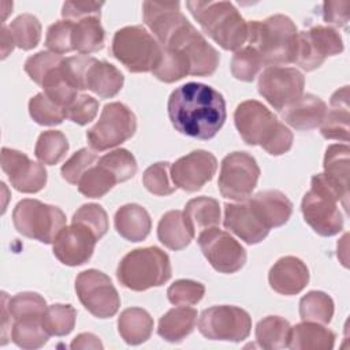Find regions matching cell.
<instances>
[{
  "mask_svg": "<svg viewBox=\"0 0 350 350\" xmlns=\"http://www.w3.org/2000/svg\"><path fill=\"white\" fill-rule=\"evenodd\" d=\"M167 109L175 130L197 139L213 138L227 118L221 93L200 82L176 88L168 98Z\"/></svg>",
  "mask_w": 350,
  "mask_h": 350,
  "instance_id": "6da1fadb",
  "label": "cell"
},
{
  "mask_svg": "<svg viewBox=\"0 0 350 350\" xmlns=\"http://www.w3.org/2000/svg\"><path fill=\"white\" fill-rule=\"evenodd\" d=\"M349 191H345L324 174L313 175L310 190L305 193L301 211L305 221L321 237H332L343 230V216L338 202L347 212Z\"/></svg>",
  "mask_w": 350,
  "mask_h": 350,
  "instance_id": "7a4b0ae2",
  "label": "cell"
},
{
  "mask_svg": "<svg viewBox=\"0 0 350 350\" xmlns=\"http://www.w3.org/2000/svg\"><path fill=\"white\" fill-rule=\"evenodd\" d=\"M247 41L260 55L262 66L288 64L294 63L298 30L288 16L275 14L264 21L247 22Z\"/></svg>",
  "mask_w": 350,
  "mask_h": 350,
  "instance_id": "3957f363",
  "label": "cell"
},
{
  "mask_svg": "<svg viewBox=\"0 0 350 350\" xmlns=\"http://www.w3.org/2000/svg\"><path fill=\"white\" fill-rule=\"evenodd\" d=\"M205 34L226 51H238L247 41V22L230 1H186Z\"/></svg>",
  "mask_w": 350,
  "mask_h": 350,
  "instance_id": "277c9868",
  "label": "cell"
},
{
  "mask_svg": "<svg viewBox=\"0 0 350 350\" xmlns=\"http://www.w3.org/2000/svg\"><path fill=\"white\" fill-rule=\"evenodd\" d=\"M116 276L123 287L133 291L163 286L171 278L170 257L157 246L134 249L120 260Z\"/></svg>",
  "mask_w": 350,
  "mask_h": 350,
  "instance_id": "5b68a950",
  "label": "cell"
},
{
  "mask_svg": "<svg viewBox=\"0 0 350 350\" xmlns=\"http://www.w3.org/2000/svg\"><path fill=\"white\" fill-rule=\"evenodd\" d=\"M163 46L142 26L119 29L112 38V55L131 72L153 71Z\"/></svg>",
  "mask_w": 350,
  "mask_h": 350,
  "instance_id": "8992f818",
  "label": "cell"
},
{
  "mask_svg": "<svg viewBox=\"0 0 350 350\" xmlns=\"http://www.w3.org/2000/svg\"><path fill=\"white\" fill-rule=\"evenodd\" d=\"M12 221L19 234L42 243H53L66 227V215L55 205L25 198L14 208Z\"/></svg>",
  "mask_w": 350,
  "mask_h": 350,
  "instance_id": "52a82bcc",
  "label": "cell"
},
{
  "mask_svg": "<svg viewBox=\"0 0 350 350\" xmlns=\"http://www.w3.org/2000/svg\"><path fill=\"white\" fill-rule=\"evenodd\" d=\"M135 130L134 112L123 103L115 101L104 105L98 122L86 131V138L93 150L103 152L123 144Z\"/></svg>",
  "mask_w": 350,
  "mask_h": 350,
  "instance_id": "ba28073f",
  "label": "cell"
},
{
  "mask_svg": "<svg viewBox=\"0 0 350 350\" xmlns=\"http://www.w3.org/2000/svg\"><path fill=\"white\" fill-rule=\"evenodd\" d=\"M183 52L190 63V75H212L219 66V52L204 38L197 29L185 19L161 45Z\"/></svg>",
  "mask_w": 350,
  "mask_h": 350,
  "instance_id": "9c48e42d",
  "label": "cell"
},
{
  "mask_svg": "<svg viewBox=\"0 0 350 350\" xmlns=\"http://www.w3.org/2000/svg\"><path fill=\"white\" fill-rule=\"evenodd\" d=\"M260 168L256 159L246 152H232L221 160L219 190L223 197L234 201L247 200L257 186Z\"/></svg>",
  "mask_w": 350,
  "mask_h": 350,
  "instance_id": "30bf717a",
  "label": "cell"
},
{
  "mask_svg": "<svg viewBox=\"0 0 350 350\" xmlns=\"http://www.w3.org/2000/svg\"><path fill=\"white\" fill-rule=\"evenodd\" d=\"M252 329L249 313L232 305H216L202 310L198 319V331L212 340L242 342Z\"/></svg>",
  "mask_w": 350,
  "mask_h": 350,
  "instance_id": "8fae6325",
  "label": "cell"
},
{
  "mask_svg": "<svg viewBox=\"0 0 350 350\" xmlns=\"http://www.w3.org/2000/svg\"><path fill=\"white\" fill-rule=\"evenodd\" d=\"M75 291L85 309L98 319L116 314L120 306L119 294L109 276L97 269H86L75 279Z\"/></svg>",
  "mask_w": 350,
  "mask_h": 350,
  "instance_id": "7c38bea8",
  "label": "cell"
},
{
  "mask_svg": "<svg viewBox=\"0 0 350 350\" xmlns=\"http://www.w3.org/2000/svg\"><path fill=\"white\" fill-rule=\"evenodd\" d=\"M343 52L340 34L329 26H312L309 30L298 31V44L294 63L305 71L319 68L328 56Z\"/></svg>",
  "mask_w": 350,
  "mask_h": 350,
  "instance_id": "4fadbf2b",
  "label": "cell"
},
{
  "mask_svg": "<svg viewBox=\"0 0 350 350\" xmlns=\"http://www.w3.org/2000/svg\"><path fill=\"white\" fill-rule=\"evenodd\" d=\"M305 78L293 67L271 66L258 77V93L279 112L304 94Z\"/></svg>",
  "mask_w": 350,
  "mask_h": 350,
  "instance_id": "5bb4252c",
  "label": "cell"
},
{
  "mask_svg": "<svg viewBox=\"0 0 350 350\" xmlns=\"http://www.w3.org/2000/svg\"><path fill=\"white\" fill-rule=\"evenodd\" d=\"M198 245L208 262L221 273H234L246 262L245 247L228 232L209 227L200 232Z\"/></svg>",
  "mask_w": 350,
  "mask_h": 350,
  "instance_id": "9a60e30c",
  "label": "cell"
},
{
  "mask_svg": "<svg viewBox=\"0 0 350 350\" xmlns=\"http://www.w3.org/2000/svg\"><path fill=\"white\" fill-rule=\"evenodd\" d=\"M235 127L247 145L262 146L276 130L278 118L260 101H242L234 112Z\"/></svg>",
  "mask_w": 350,
  "mask_h": 350,
  "instance_id": "2e32d148",
  "label": "cell"
},
{
  "mask_svg": "<svg viewBox=\"0 0 350 350\" xmlns=\"http://www.w3.org/2000/svg\"><path fill=\"white\" fill-rule=\"evenodd\" d=\"M216 170V157L211 152L198 149L178 159L171 165V179L175 187L197 191L213 178Z\"/></svg>",
  "mask_w": 350,
  "mask_h": 350,
  "instance_id": "e0dca14e",
  "label": "cell"
},
{
  "mask_svg": "<svg viewBox=\"0 0 350 350\" xmlns=\"http://www.w3.org/2000/svg\"><path fill=\"white\" fill-rule=\"evenodd\" d=\"M1 170L8 176L11 186L21 193H37L46 185V170L42 164L30 160L25 153L3 148Z\"/></svg>",
  "mask_w": 350,
  "mask_h": 350,
  "instance_id": "ac0fdd59",
  "label": "cell"
},
{
  "mask_svg": "<svg viewBox=\"0 0 350 350\" xmlns=\"http://www.w3.org/2000/svg\"><path fill=\"white\" fill-rule=\"evenodd\" d=\"M96 235L83 224L71 223L66 226L53 242L55 257L68 267H77L88 262L94 252Z\"/></svg>",
  "mask_w": 350,
  "mask_h": 350,
  "instance_id": "d6986e66",
  "label": "cell"
},
{
  "mask_svg": "<svg viewBox=\"0 0 350 350\" xmlns=\"http://www.w3.org/2000/svg\"><path fill=\"white\" fill-rule=\"evenodd\" d=\"M223 224L228 231L234 232L247 245H256L261 242L269 232V230L253 212L247 200L237 204H224Z\"/></svg>",
  "mask_w": 350,
  "mask_h": 350,
  "instance_id": "ffe728a7",
  "label": "cell"
},
{
  "mask_svg": "<svg viewBox=\"0 0 350 350\" xmlns=\"http://www.w3.org/2000/svg\"><path fill=\"white\" fill-rule=\"evenodd\" d=\"M268 282L271 288L278 294L295 295L306 287L309 269L298 257L284 256L271 267Z\"/></svg>",
  "mask_w": 350,
  "mask_h": 350,
  "instance_id": "44dd1931",
  "label": "cell"
},
{
  "mask_svg": "<svg viewBox=\"0 0 350 350\" xmlns=\"http://www.w3.org/2000/svg\"><path fill=\"white\" fill-rule=\"evenodd\" d=\"M247 202L268 230L286 224L293 213V202L279 190L258 191Z\"/></svg>",
  "mask_w": 350,
  "mask_h": 350,
  "instance_id": "7402d4cb",
  "label": "cell"
},
{
  "mask_svg": "<svg viewBox=\"0 0 350 350\" xmlns=\"http://www.w3.org/2000/svg\"><path fill=\"white\" fill-rule=\"evenodd\" d=\"M144 22L163 45L170 34L186 19L178 1H144Z\"/></svg>",
  "mask_w": 350,
  "mask_h": 350,
  "instance_id": "603a6c76",
  "label": "cell"
},
{
  "mask_svg": "<svg viewBox=\"0 0 350 350\" xmlns=\"http://www.w3.org/2000/svg\"><path fill=\"white\" fill-rule=\"evenodd\" d=\"M327 113V104L317 96L306 93L282 111L283 120L293 129L305 131L319 127Z\"/></svg>",
  "mask_w": 350,
  "mask_h": 350,
  "instance_id": "cb8c5ba5",
  "label": "cell"
},
{
  "mask_svg": "<svg viewBox=\"0 0 350 350\" xmlns=\"http://www.w3.org/2000/svg\"><path fill=\"white\" fill-rule=\"evenodd\" d=\"M349 86L338 89L329 101L325 118L320 124V133L327 139L349 141Z\"/></svg>",
  "mask_w": 350,
  "mask_h": 350,
  "instance_id": "d4e9b609",
  "label": "cell"
},
{
  "mask_svg": "<svg viewBox=\"0 0 350 350\" xmlns=\"http://www.w3.org/2000/svg\"><path fill=\"white\" fill-rule=\"evenodd\" d=\"M115 228L120 237L131 242L144 241L152 228L148 211L138 204H126L115 213Z\"/></svg>",
  "mask_w": 350,
  "mask_h": 350,
  "instance_id": "484cf974",
  "label": "cell"
},
{
  "mask_svg": "<svg viewBox=\"0 0 350 350\" xmlns=\"http://www.w3.org/2000/svg\"><path fill=\"white\" fill-rule=\"evenodd\" d=\"M335 334L319 323L304 321L290 329L288 347L293 350H331Z\"/></svg>",
  "mask_w": 350,
  "mask_h": 350,
  "instance_id": "4316f807",
  "label": "cell"
},
{
  "mask_svg": "<svg viewBox=\"0 0 350 350\" xmlns=\"http://www.w3.org/2000/svg\"><path fill=\"white\" fill-rule=\"evenodd\" d=\"M196 232L187 223L182 211H168L157 226L159 241L171 250H182L193 241Z\"/></svg>",
  "mask_w": 350,
  "mask_h": 350,
  "instance_id": "83f0119b",
  "label": "cell"
},
{
  "mask_svg": "<svg viewBox=\"0 0 350 350\" xmlns=\"http://www.w3.org/2000/svg\"><path fill=\"white\" fill-rule=\"evenodd\" d=\"M123 74L111 63L94 60L86 74V89L92 90L101 98L116 96L123 88Z\"/></svg>",
  "mask_w": 350,
  "mask_h": 350,
  "instance_id": "f1b7e54d",
  "label": "cell"
},
{
  "mask_svg": "<svg viewBox=\"0 0 350 350\" xmlns=\"http://www.w3.org/2000/svg\"><path fill=\"white\" fill-rule=\"evenodd\" d=\"M197 323V310L189 306L170 309L161 316L157 334L167 342L178 343L190 335Z\"/></svg>",
  "mask_w": 350,
  "mask_h": 350,
  "instance_id": "f546056e",
  "label": "cell"
},
{
  "mask_svg": "<svg viewBox=\"0 0 350 350\" xmlns=\"http://www.w3.org/2000/svg\"><path fill=\"white\" fill-rule=\"evenodd\" d=\"M118 331L127 345H141L152 335L153 319L142 308H127L118 319Z\"/></svg>",
  "mask_w": 350,
  "mask_h": 350,
  "instance_id": "4dcf8cb0",
  "label": "cell"
},
{
  "mask_svg": "<svg viewBox=\"0 0 350 350\" xmlns=\"http://www.w3.org/2000/svg\"><path fill=\"white\" fill-rule=\"evenodd\" d=\"M72 49L81 55L98 52L105 44V31L98 16H88L74 22L71 36Z\"/></svg>",
  "mask_w": 350,
  "mask_h": 350,
  "instance_id": "1f68e13d",
  "label": "cell"
},
{
  "mask_svg": "<svg viewBox=\"0 0 350 350\" xmlns=\"http://www.w3.org/2000/svg\"><path fill=\"white\" fill-rule=\"evenodd\" d=\"M290 323L280 316H267L256 325V340L260 347L279 350L288 347Z\"/></svg>",
  "mask_w": 350,
  "mask_h": 350,
  "instance_id": "d6a6232c",
  "label": "cell"
},
{
  "mask_svg": "<svg viewBox=\"0 0 350 350\" xmlns=\"http://www.w3.org/2000/svg\"><path fill=\"white\" fill-rule=\"evenodd\" d=\"M185 217L193 231L216 227L220 223V205L219 201L212 197H196L191 198L185 206Z\"/></svg>",
  "mask_w": 350,
  "mask_h": 350,
  "instance_id": "836d02e7",
  "label": "cell"
},
{
  "mask_svg": "<svg viewBox=\"0 0 350 350\" xmlns=\"http://www.w3.org/2000/svg\"><path fill=\"white\" fill-rule=\"evenodd\" d=\"M11 339L16 346L33 350L42 347L48 342L49 334L45 331L42 325V319L26 317L14 320Z\"/></svg>",
  "mask_w": 350,
  "mask_h": 350,
  "instance_id": "e575fe53",
  "label": "cell"
},
{
  "mask_svg": "<svg viewBox=\"0 0 350 350\" xmlns=\"http://www.w3.org/2000/svg\"><path fill=\"white\" fill-rule=\"evenodd\" d=\"M349 156L347 144L329 145L324 156V175L345 191H349Z\"/></svg>",
  "mask_w": 350,
  "mask_h": 350,
  "instance_id": "d590c367",
  "label": "cell"
},
{
  "mask_svg": "<svg viewBox=\"0 0 350 350\" xmlns=\"http://www.w3.org/2000/svg\"><path fill=\"white\" fill-rule=\"evenodd\" d=\"M152 74L161 82L172 83L176 82L186 75H190V63L187 56L171 48H164L161 51V56Z\"/></svg>",
  "mask_w": 350,
  "mask_h": 350,
  "instance_id": "8d00e7d4",
  "label": "cell"
},
{
  "mask_svg": "<svg viewBox=\"0 0 350 350\" xmlns=\"http://www.w3.org/2000/svg\"><path fill=\"white\" fill-rule=\"evenodd\" d=\"M299 316L304 321L328 324L334 316V301L323 291H309L299 301Z\"/></svg>",
  "mask_w": 350,
  "mask_h": 350,
  "instance_id": "74e56055",
  "label": "cell"
},
{
  "mask_svg": "<svg viewBox=\"0 0 350 350\" xmlns=\"http://www.w3.org/2000/svg\"><path fill=\"white\" fill-rule=\"evenodd\" d=\"M68 150V141L66 135L59 130H48L40 134L34 154L36 157L46 165L57 164Z\"/></svg>",
  "mask_w": 350,
  "mask_h": 350,
  "instance_id": "f35d334b",
  "label": "cell"
},
{
  "mask_svg": "<svg viewBox=\"0 0 350 350\" xmlns=\"http://www.w3.org/2000/svg\"><path fill=\"white\" fill-rule=\"evenodd\" d=\"M116 183L115 176L97 163L85 171L77 186L78 191L85 197L100 198L105 196Z\"/></svg>",
  "mask_w": 350,
  "mask_h": 350,
  "instance_id": "ab89813d",
  "label": "cell"
},
{
  "mask_svg": "<svg viewBox=\"0 0 350 350\" xmlns=\"http://www.w3.org/2000/svg\"><path fill=\"white\" fill-rule=\"evenodd\" d=\"M14 42L23 51L33 49L38 45L41 38V23L37 16L31 14H22L16 16L8 26Z\"/></svg>",
  "mask_w": 350,
  "mask_h": 350,
  "instance_id": "60d3db41",
  "label": "cell"
},
{
  "mask_svg": "<svg viewBox=\"0 0 350 350\" xmlns=\"http://www.w3.org/2000/svg\"><path fill=\"white\" fill-rule=\"evenodd\" d=\"M77 319V310L71 305L53 304L46 308L42 316V325L49 336H64L68 335Z\"/></svg>",
  "mask_w": 350,
  "mask_h": 350,
  "instance_id": "b9f144b4",
  "label": "cell"
},
{
  "mask_svg": "<svg viewBox=\"0 0 350 350\" xmlns=\"http://www.w3.org/2000/svg\"><path fill=\"white\" fill-rule=\"evenodd\" d=\"M29 113L36 123L42 126L60 124L66 119L64 108L53 103L44 92L30 98Z\"/></svg>",
  "mask_w": 350,
  "mask_h": 350,
  "instance_id": "7bdbcfd3",
  "label": "cell"
},
{
  "mask_svg": "<svg viewBox=\"0 0 350 350\" xmlns=\"http://www.w3.org/2000/svg\"><path fill=\"white\" fill-rule=\"evenodd\" d=\"M97 163L109 171L118 183L131 179L137 172L135 157L127 149L122 148L104 154Z\"/></svg>",
  "mask_w": 350,
  "mask_h": 350,
  "instance_id": "ee69618b",
  "label": "cell"
},
{
  "mask_svg": "<svg viewBox=\"0 0 350 350\" xmlns=\"http://www.w3.org/2000/svg\"><path fill=\"white\" fill-rule=\"evenodd\" d=\"M46 308L45 299L40 294L31 291L18 293L8 299V309L14 320L26 317L42 319Z\"/></svg>",
  "mask_w": 350,
  "mask_h": 350,
  "instance_id": "f6af8a7d",
  "label": "cell"
},
{
  "mask_svg": "<svg viewBox=\"0 0 350 350\" xmlns=\"http://www.w3.org/2000/svg\"><path fill=\"white\" fill-rule=\"evenodd\" d=\"M262 67V62L257 51L252 46H245L235 51L231 59V74L234 78L252 82Z\"/></svg>",
  "mask_w": 350,
  "mask_h": 350,
  "instance_id": "bcb514c9",
  "label": "cell"
},
{
  "mask_svg": "<svg viewBox=\"0 0 350 350\" xmlns=\"http://www.w3.org/2000/svg\"><path fill=\"white\" fill-rule=\"evenodd\" d=\"M171 165L167 161H159L148 167L142 175V183L148 191L156 196H170L175 191V185L170 179Z\"/></svg>",
  "mask_w": 350,
  "mask_h": 350,
  "instance_id": "7dc6e473",
  "label": "cell"
},
{
  "mask_svg": "<svg viewBox=\"0 0 350 350\" xmlns=\"http://www.w3.org/2000/svg\"><path fill=\"white\" fill-rule=\"evenodd\" d=\"M204 294H205L204 284L190 279L175 280L167 290L168 301L176 306L196 305L202 299Z\"/></svg>",
  "mask_w": 350,
  "mask_h": 350,
  "instance_id": "c3c4849f",
  "label": "cell"
},
{
  "mask_svg": "<svg viewBox=\"0 0 350 350\" xmlns=\"http://www.w3.org/2000/svg\"><path fill=\"white\" fill-rule=\"evenodd\" d=\"M72 223H79L88 227L97 239L103 238L108 231V216L104 208L98 204H85L72 216Z\"/></svg>",
  "mask_w": 350,
  "mask_h": 350,
  "instance_id": "681fc988",
  "label": "cell"
},
{
  "mask_svg": "<svg viewBox=\"0 0 350 350\" xmlns=\"http://www.w3.org/2000/svg\"><path fill=\"white\" fill-rule=\"evenodd\" d=\"M63 60L64 57L62 55L41 51L30 56L25 62V71L37 85L41 86L44 79L49 75V72L53 71L56 67H59L63 63Z\"/></svg>",
  "mask_w": 350,
  "mask_h": 350,
  "instance_id": "f907efd6",
  "label": "cell"
},
{
  "mask_svg": "<svg viewBox=\"0 0 350 350\" xmlns=\"http://www.w3.org/2000/svg\"><path fill=\"white\" fill-rule=\"evenodd\" d=\"M72 27L74 22L72 21H57L53 25H51L46 30V37H45V46L57 55L62 53H68L72 49V42H71V36H72Z\"/></svg>",
  "mask_w": 350,
  "mask_h": 350,
  "instance_id": "816d5d0a",
  "label": "cell"
},
{
  "mask_svg": "<svg viewBox=\"0 0 350 350\" xmlns=\"http://www.w3.org/2000/svg\"><path fill=\"white\" fill-rule=\"evenodd\" d=\"M98 161V157L94 152H92L88 148H82L78 152H75L63 165H62V176L66 182L71 185H77L81 176L85 174L86 170H89L94 163Z\"/></svg>",
  "mask_w": 350,
  "mask_h": 350,
  "instance_id": "f5cc1de1",
  "label": "cell"
},
{
  "mask_svg": "<svg viewBox=\"0 0 350 350\" xmlns=\"http://www.w3.org/2000/svg\"><path fill=\"white\" fill-rule=\"evenodd\" d=\"M96 59L88 55H78L66 57L63 62V74L66 79L77 89L85 90L86 89V74L89 67Z\"/></svg>",
  "mask_w": 350,
  "mask_h": 350,
  "instance_id": "db71d44e",
  "label": "cell"
},
{
  "mask_svg": "<svg viewBox=\"0 0 350 350\" xmlns=\"http://www.w3.org/2000/svg\"><path fill=\"white\" fill-rule=\"evenodd\" d=\"M98 111V101L88 94H79L77 98L64 109L66 119L77 124H88L92 122Z\"/></svg>",
  "mask_w": 350,
  "mask_h": 350,
  "instance_id": "11a10c76",
  "label": "cell"
},
{
  "mask_svg": "<svg viewBox=\"0 0 350 350\" xmlns=\"http://www.w3.org/2000/svg\"><path fill=\"white\" fill-rule=\"evenodd\" d=\"M103 1H66L62 8V16L67 21H79L88 16H98Z\"/></svg>",
  "mask_w": 350,
  "mask_h": 350,
  "instance_id": "9f6ffc18",
  "label": "cell"
},
{
  "mask_svg": "<svg viewBox=\"0 0 350 350\" xmlns=\"http://www.w3.org/2000/svg\"><path fill=\"white\" fill-rule=\"evenodd\" d=\"M291 146H293V133L284 123L279 122L271 138L261 148L272 156H280L288 152Z\"/></svg>",
  "mask_w": 350,
  "mask_h": 350,
  "instance_id": "6f0895ef",
  "label": "cell"
},
{
  "mask_svg": "<svg viewBox=\"0 0 350 350\" xmlns=\"http://www.w3.org/2000/svg\"><path fill=\"white\" fill-rule=\"evenodd\" d=\"M350 1H325L323 4V19L332 26L346 27L349 23Z\"/></svg>",
  "mask_w": 350,
  "mask_h": 350,
  "instance_id": "680465c9",
  "label": "cell"
},
{
  "mask_svg": "<svg viewBox=\"0 0 350 350\" xmlns=\"http://www.w3.org/2000/svg\"><path fill=\"white\" fill-rule=\"evenodd\" d=\"M8 295L3 291L1 293V345H5L8 339H11V312L8 309Z\"/></svg>",
  "mask_w": 350,
  "mask_h": 350,
  "instance_id": "91938a15",
  "label": "cell"
},
{
  "mask_svg": "<svg viewBox=\"0 0 350 350\" xmlns=\"http://www.w3.org/2000/svg\"><path fill=\"white\" fill-rule=\"evenodd\" d=\"M70 347L72 350H78V349H94V350H97V349H103L104 346H103L98 336H96L94 334H90V332H83V334L77 335L72 339Z\"/></svg>",
  "mask_w": 350,
  "mask_h": 350,
  "instance_id": "94428289",
  "label": "cell"
},
{
  "mask_svg": "<svg viewBox=\"0 0 350 350\" xmlns=\"http://www.w3.org/2000/svg\"><path fill=\"white\" fill-rule=\"evenodd\" d=\"M15 42L11 36V31L4 25L1 26V59H5L14 49Z\"/></svg>",
  "mask_w": 350,
  "mask_h": 350,
  "instance_id": "6125c7cd",
  "label": "cell"
}]
</instances>
